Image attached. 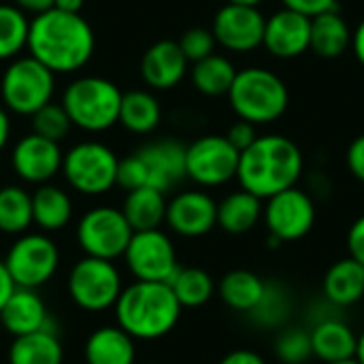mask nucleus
<instances>
[{
    "label": "nucleus",
    "mask_w": 364,
    "mask_h": 364,
    "mask_svg": "<svg viewBox=\"0 0 364 364\" xmlns=\"http://www.w3.org/2000/svg\"><path fill=\"white\" fill-rule=\"evenodd\" d=\"M94 47V30L81 13L49 9L34 15L30 21L28 51L53 75L83 68L90 62Z\"/></svg>",
    "instance_id": "f257e3e1"
},
{
    "label": "nucleus",
    "mask_w": 364,
    "mask_h": 364,
    "mask_svg": "<svg viewBox=\"0 0 364 364\" xmlns=\"http://www.w3.org/2000/svg\"><path fill=\"white\" fill-rule=\"evenodd\" d=\"M305 171L301 147L284 134H264L239 154L237 181L241 190L267 200L299 186Z\"/></svg>",
    "instance_id": "f03ea898"
},
{
    "label": "nucleus",
    "mask_w": 364,
    "mask_h": 364,
    "mask_svg": "<svg viewBox=\"0 0 364 364\" xmlns=\"http://www.w3.org/2000/svg\"><path fill=\"white\" fill-rule=\"evenodd\" d=\"M181 305L168 284L134 282L115 303L117 326L132 339L154 341L166 337L181 318Z\"/></svg>",
    "instance_id": "7ed1b4c3"
},
{
    "label": "nucleus",
    "mask_w": 364,
    "mask_h": 364,
    "mask_svg": "<svg viewBox=\"0 0 364 364\" xmlns=\"http://www.w3.org/2000/svg\"><path fill=\"white\" fill-rule=\"evenodd\" d=\"M226 96L237 117L254 126L277 122L290 105L286 81L277 73L262 66L237 70Z\"/></svg>",
    "instance_id": "20e7f679"
},
{
    "label": "nucleus",
    "mask_w": 364,
    "mask_h": 364,
    "mask_svg": "<svg viewBox=\"0 0 364 364\" xmlns=\"http://www.w3.org/2000/svg\"><path fill=\"white\" fill-rule=\"evenodd\" d=\"M119 87L113 81L94 75L75 79L62 96V107L73 126L87 132H102L115 126L119 122Z\"/></svg>",
    "instance_id": "39448f33"
},
{
    "label": "nucleus",
    "mask_w": 364,
    "mask_h": 364,
    "mask_svg": "<svg viewBox=\"0 0 364 364\" xmlns=\"http://www.w3.org/2000/svg\"><path fill=\"white\" fill-rule=\"evenodd\" d=\"M53 73L32 55L13 60L0 81V92L6 109L17 115H32L53 96Z\"/></svg>",
    "instance_id": "423d86ee"
},
{
    "label": "nucleus",
    "mask_w": 364,
    "mask_h": 364,
    "mask_svg": "<svg viewBox=\"0 0 364 364\" xmlns=\"http://www.w3.org/2000/svg\"><path fill=\"white\" fill-rule=\"evenodd\" d=\"M117 156L98 141H83L64 154L62 173L73 190L98 196L109 192L117 181Z\"/></svg>",
    "instance_id": "0eeeda50"
},
{
    "label": "nucleus",
    "mask_w": 364,
    "mask_h": 364,
    "mask_svg": "<svg viewBox=\"0 0 364 364\" xmlns=\"http://www.w3.org/2000/svg\"><path fill=\"white\" fill-rule=\"evenodd\" d=\"M122 290V275L113 260L85 256L68 275L70 299L85 311H105L115 307Z\"/></svg>",
    "instance_id": "6e6552de"
},
{
    "label": "nucleus",
    "mask_w": 364,
    "mask_h": 364,
    "mask_svg": "<svg viewBox=\"0 0 364 364\" xmlns=\"http://www.w3.org/2000/svg\"><path fill=\"white\" fill-rule=\"evenodd\" d=\"M316 218V198L299 186L267 198L262 211V220L267 224L269 235L279 239L282 243H294L305 239L314 230Z\"/></svg>",
    "instance_id": "1a4fd4ad"
},
{
    "label": "nucleus",
    "mask_w": 364,
    "mask_h": 364,
    "mask_svg": "<svg viewBox=\"0 0 364 364\" xmlns=\"http://www.w3.org/2000/svg\"><path fill=\"white\" fill-rule=\"evenodd\" d=\"M132 232L122 209L94 207L77 224V243L85 256L115 260L124 256Z\"/></svg>",
    "instance_id": "9d476101"
},
{
    "label": "nucleus",
    "mask_w": 364,
    "mask_h": 364,
    "mask_svg": "<svg viewBox=\"0 0 364 364\" xmlns=\"http://www.w3.org/2000/svg\"><path fill=\"white\" fill-rule=\"evenodd\" d=\"M239 149L222 134H205L186 147V175L203 186L218 188L237 179Z\"/></svg>",
    "instance_id": "9b49d317"
},
{
    "label": "nucleus",
    "mask_w": 364,
    "mask_h": 364,
    "mask_svg": "<svg viewBox=\"0 0 364 364\" xmlns=\"http://www.w3.org/2000/svg\"><path fill=\"white\" fill-rule=\"evenodd\" d=\"M60 264L58 245L45 235H23L19 237L6 258L4 267L17 288H41L47 284Z\"/></svg>",
    "instance_id": "f8f14e48"
},
{
    "label": "nucleus",
    "mask_w": 364,
    "mask_h": 364,
    "mask_svg": "<svg viewBox=\"0 0 364 364\" xmlns=\"http://www.w3.org/2000/svg\"><path fill=\"white\" fill-rule=\"evenodd\" d=\"M124 258L136 282L168 284L179 269L175 245L160 228L132 232Z\"/></svg>",
    "instance_id": "ddd939ff"
},
{
    "label": "nucleus",
    "mask_w": 364,
    "mask_h": 364,
    "mask_svg": "<svg viewBox=\"0 0 364 364\" xmlns=\"http://www.w3.org/2000/svg\"><path fill=\"white\" fill-rule=\"evenodd\" d=\"M267 17L258 6L226 2L213 17L211 32L215 43L235 53H250L262 47Z\"/></svg>",
    "instance_id": "4468645a"
},
{
    "label": "nucleus",
    "mask_w": 364,
    "mask_h": 364,
    "mask_svg": "<svg viewBox=\"0 0 364 364\" xmlns=\"http://www.w3.org/2000/svg\"><path fill=\"white\" fill-rule=\"evenodd\" d=\"M134 160L141 168L143 183L160 192H168L181 183L186 175V145L175 139H160L139 147Z\"/></svg>",
    "instance_id": "2eb2a0df"
},
{
    "label": "nucleus",
    "mask_w": 364,
    "mask_h": 364,
    "mask_svg": "<svg viewBox=\"0 0 364 364\" xmlns=\"http://www.w3.org/2000/svg\"><path fill=\"white\" fill-rule=\"evenodd\" d=\"M164 222L179 237H205L218 226V203L203 190L179 192L166 203Z\"/></svg>",
    "instance_id": "dca6fc26"
},
{
    "label": "nucleus",
    "mask_w": 364,
    "mask_h": 364,
    "mask_svg": "<svg viewBox=\"0 0 364 364\" xmlns=\"http://www.w3.org/2000/svg\"><path fill=\"white\" fill-rule=\"evenodd\" d=\"M311 41V17L292 11L279 9L264 21L262 47L277 60H294L309 51Z\"/></svg>",
    "instance_id": "f3484780"
},
{
    "label": "nucleus",
    "mask_w": 364,
    "mask_h": 364,
    "mask_svg": "<svg viewBox=\"0 0 364 364\" xmlns=\"http://www.w3.org/2000/svg\"><path fill=\"white\" fill-rule=\"evenodd\" d=\"M64 154L60 149V143L49 141L38 134H26L17 141L11 154L13 171L26 181L43 186L47 183L58 171H62Z\"/></svg>",
    "instance_id": "a211bd4d"
},
{
    "label": "nucleus",
    "mask_w": 364,
    "mask_h": 364,
    "mask_svg": "<svg viewBox=\"0 0 364 364\" xmlns=\"http://www.w3.org/2000/svg\"><path fill=\"white\" fill-rule=\"evenodd\" d=\"M186 73L188 60L177 41L154 43L141 60L143 81L154 90H171L179 85Z\"/></svg>",
    "instance_id": "6ab92c4d"
},
{
    "label": "nucleus",
    "mask_w": 364,
    "mask_h": 364,
    "mask_svg": "<svg viewBox=\"0 0 364 364\" xmlns=\"http://www.w3.org/2000/svg\"><path fill=\"white\" fill-rule=\"evenodd\" d=\"M309 335L314 358H318L322 364L356 358L358 335L341 316H326L318 320L309 328Z\"/></svg>",
    "instance_id": "aec40b11"
},
{
    "label": "nucleus",
    "mask_w": 364,
    "mask_h": 364,
    "mask_svg": "<svg viewBox=\"0 0 364 364\" xmlns=\"http://www.w3.org/2000/svg\"><path fill=\"white\" fill-rule=\"evenodd\" d=\"M0 322L9 335L21 337V335H30V333L49 328L47 326L49 314H47V307L36 290L15 286L13 294L6 299L4 307L0 309Z\"/></svg>",
    "instance_id": "412c9836"
},
{
    "label": "nucleus",
    "mask_w": 364,
    "mask_h": 364,
    "mask_svg": "<svg viewBox=\"0 0 364 364\" xmlns=\"http://www.w3.org/2000/svg\"><path fill=\"white\" fill-rule=\"evenodd\" d=\"M322 296L337 309H348L364 299V267L354 258H341L328 267L322 279Z\"/></svg>",
    "instance_id": "4be33fe9"
},
{
    "label": "nucleus",
    "mask_w": 364,
    "mask_h": 364,
    "mask_svg": "<svg viewBox=\"0 0 364 364\" xmlns=\"http://www.w3.org/2000/svg\"><path fill=\"white\" fill-rule=\"evenodd\" d=\"M352 32L348 19L337 9L324 11L311 17L309 49L324 60H337L352 47Z\"/></svg>",
    "instance_id": "5701e85b"
},
{
    "label": "nucleus",
    "mask_w": 364,
    "mask_h": 364,
    "mask_svg": "<svg viewBox=\"0 0 364 364\" xmlns=\"http://www.w3.org/2000/svg\"><path fill=\"white\" fill-rule=\"evenodd\" d=\"M87 364H134V339L119 326H100L85 341Z\"/></svg>",
    "instance_id": "b1692460"
},
{
    "label": "nucleus",
    "mask_w": 364,
    "mask_h": 364,
    "mask_svg": "<svg viewBox=\"0 0 364 364\" xmlns=\"http://www.w3.org/2000/svg\"><path fill=\"white\" fill-rule=\"evenodd\" d=\"M262 198L247 190H237L218 203V226L228 235H245L258 226L262 220Z\"/></svg>",
    "instance_id": "393cba45"
},
{
    "label": "nucleus",
    "mask_w": 364,
    "mask_h": 364,
    "mask_svg": "<svg viewBox=\"0 0 364 364\" xmlns=\"http://www.w3.org/2000/svg\"><path fill=\"white\" fill-rule=\"evenodd\" d=\"M122 213L134 232L160 228V224L166 218L164 192H160L156 188H147V186L130 190L126 200H124Z\"/></svg>",
    "instance_id": "a878e982"
},
{
    "label": "nucleus",
    "mask_w": 364,
    "mask_h": 364,
    "mask_svg": "<svg viewBox=\"0 0 364 364\" xmlns=\"http://www.w3.org/2000/svg\"><path fill=\"white\" fill-rule=\"evenodd\" d=\"M264 279L247 269L228 271L218 284V294L226 307L239 314H250L264 292Z\"/></svg>",
    "instance_id": "bb28decb"
},
{
    "label": "nucleus",
    "mask_w": 364,
    "mask_h": 364,
    "mask_svg": "<svg viewBox=\"0 0 364 364\" xmlns=\"http://www.w3.org/2000/svg\"><path fill=\"white\" fill-rule=\"evenodd\" d=\"M62 343L49 328L13 337L9 348V364H62Z\"/></svg>",
    "instance_id": "cd10ccee"
},
{
    "label": "nucleus",
    "mask_w": 364,
    "mask_h": 364,
    "mask_svg": "<svg viewBox=\"0 0 364 364\" xmlns=\"http://www.w3.org/2000/svg\"><path fill=\"white\" fill-rule=\"evenodd\" d=\"M73 203L70 196L51 183H43L32 194V222L43 230H60L70 222Z\"/></svg>",
    "instance_id": "c85d7f7f"
},
{
    "label": "nucleus",
    "mask_w": 364,
    "mask_h": 364,
    "mask_svg": "<svg viewBox=\"0 0 364 364\" xmlns=\"http://www.w3.org/2000/svg\"><path fill=\"white\" fill-rule=\"evenodd\" d=\"M160 119H162V109L154 94L145 90H132L122 94L119 124L126 130L134 134H147L158 128Z\"/></svg>",
    "instance_id": "c756f323"
},
{
    "label": "nucleus",
    "mask_w": 364,
    "mask_h": 364,
    "mask_svg": "<svg viewBox=\"0 0 364 364\" xmlns=\"http://www.w3.org/2000/svg\"><path fill=\"white\" fill-rule=\"evenodd\" d=\"M190 77H192V85L200 94L218 98V96L228 94V90L237 77V68L226 55L211 53L205 60H198L192 64Z\"/></svg>",
    "instance_id": "7c9ffc66"
},
{
    "label": "nucleus",
    "mask_w": 364,
    "mask_h": 364,
    "mask_svg": "<svg viewBox=\"0 0 364 364\" xmlns=\"http://www.w3.org/2000/svg\"><path fill=\"white\" fill-rule=\"evenodd\" d=\"M168 286L173 294L177 296L179 305L188 309L207 305L213 292L218 290L213 277L205 269H198V267H179L173 279L168 282Z\"/></svg>",
    "instance_id": "2f4dec72"
},
{
    "label": "nucleus",
    "mask_w": 364,
    "mask_h": 364,
    "mask_svg": "<svg viewBox=\"0 0 364 364\" xmlns=\"http://www.w3.org/2000/svg\"><path fill=\"white\" fill-rule=\"evenodd\" d=\"M290 314H292V296H290L288 288L282 282L271 279V282L264 284L262 299L258 301V305L247 316L260 328L277 331V328L286 326Z\"/></svg>",
    "instance_id": "473e14b6"
},
{
    "label": "nucleus",
    "mask_w": 364,
    "mask_h": 364,
    "mask_svg": "<svg viewBox=\"0 0 364 364\" xmlns=\"http://www.w3.org/2000/svg\"><path fill=\"white\" fill-rule=\"evenodd\" d=\"M32 224V194L17 186L0 188V230L21 235Z\"/></svg>",
    "instance_id": "72a5a7b5"
},
{
    "label": "nucleus",
    "mask_w": 364,
    "mask_h": 364,
    "mask_svg": "<svg viewBox=\"0 0 364 364\" xmlns=\"http://www.w3.org/2000/svg\"><path fill=\"white\" fill-rule=\"evenodd\" d=\"M30 21L19 6L0 2V60L15 58L28 47Z\"/></svg>",
    "instance_id": "f704fd0d"
},
{
    "label": "nucleus",
    "mask_w": 364,
    "mask_h": 364,
    "mask_svg": "<svg viewBox=\"0 0 364 364\" xmlns=\"http://www.w3.org/2000/svg\"><path fill=\"white\" fill-rule=\"evenodd\" d=\"M275 358L282 364H305L314 358L309 328L303 326H284L279 328L273 343Z\"/></svg>",
    "instance_id": "c9c22d12"
},
{
    "label": "nucleus",
    "mask_w": 364,
    "mask_h": 364,
    "mask_svg": "<svg viewBox=\"0 0 364 364\" xmlns=\"http://www.w3.org/2000/svg\"><path fill=\"white\" fill-rule=\"evenodd\" d=\"M30 117H32L34 134L45 136V139L55 141V143H60L68 134V130L73 126V122H70L68 113L64 111V107L62 105H53V102H47L45 107H41Z\"/></svg>",
    "instance_id": "e433bc0d"
},
{
    "label": "nucleus",
    "mask_w": 364,
    "mask_h": 364,
    "mask_svg": "<svg viewBox=\"0 0 364 364\" xmlns=\"http://www.w3.org/2000/svg\"><path fill=\"white\" fill-rule=\"evenodd\" d=\"M177 43H179V47H181L186 60L192 62V64L198 62V60H205V58L211 55V53H215L213 49H215V45H218L213 32H211L209 28H200V26L186 30Z\"/></svg>",
    "instance_id": "4c0bfd02"
},
{
    "label": "nucleus",
    "mask_w": 364,
    "mask_h": 364,
    "mask_svg": "<svg viewBox=\"0 0 364 364\" xmlns=\"http://www.w3.org/2000/svg\"><path fill=\"white\" fill-rule=\"evenodd\" d=\"M224 136L230 141V145H232L235 149L243 151V149H247V147L258 139V132H256V126H254V124H250V122H245V119H237V122L228 128V132H226Z\"/></svg>",
    "instance_id": "58836bf2"
},
{
    "label": "nucleus",
    "mask_w": 364,
    "mask_h": 364,
    "mask_svg": "<svg viewBox=\"0 0 364 364\" xmlns=\"http://www.w3.org/2000/svg\"><path fill=\"white\" fill-rule=\"evenodd\" d=\"M346 243H348V256L364 267V213L352 222Z\"/></svg>",
    "instance_id": "ea45409f"
},
{
    "label": "nucleus",
    "mask_w": 364,
    "mask_h": 364,
    "mask_svg": "<svg viewBox=\"0 0 364 364\" xmlns=\"http://www.w3.org/2000/svg\"><path fill=\"white\" fill-rule=\"evenodd\" d=\"M346 164H348V171L360 183H364V132L350 143V147L346 151Z\"/></svg>",
    "instance_id": "a19ab883"
},
{
    "label": "nucleus",
    "mask_w": 364,
    "mask_h": 364,
    "mask_svg": "<svg viewBox=\"0 0 364 364\" xmlns=\"http://www.w3.org/2000/svg\"><path fill=\"white\" fill-rule=\"evenodd\" d=\"M286 9L299 11L307 17H316L324 11L337 9V0H282Z\"/></svg>",
    "instance_id": "79ce46f5"
},
{
    "label": "nucleus",
    "mask_w": 364,
    "mask_h": 364,
    "mask_svg": "<svg viewBox=\"0 0 364 364\" xmlns=\"http://www.w3.org/2000/svg\"><path fill=\"white\" fill-rule=\"evenodd\" d=\"M220 364H267L264 363V358L258 354V352H254V350H235V352H230V354H226Z\"/></svg>",
    "instance_id": "37998d69"
},
{
    "label": "nucleus",
    "mask_w": 364,
    "mask_h": 364,
    "mask_svg": "<svg viewBox=\"0 0 364 364\" xmlns=\"http://www.w3.org/2000/svg\"><path fill=\"white\" fill-rule=\"evenodd\" d=\"M13 290H15V284H13V279L4 267V260H0V309L4 307L6 299L13 294Z\"/></svg>",
    "instance_id": "c03bdc74"
},
{
    "label": "nucleus",
    "mask_w": 364,
    "mask_h": 364,
    "mask_svg": "<svg viewBox=\"0 0 364 364\" xmlns=\"http://www.w3.org/2000/svg\"><path fill=\"white\" fill-rule=\"evenodd\" d=\"M352 51H354L358 64L364 68V17L356 26V30L352 32Z\"/></svg>",
    "instance_id": "a18cd8bd"
},
{
    "label": "nucleus",
    "mask_w": 364,
    "mask_h": 364,
    "mask_svg": "<svg viewBox=\"0 0 364 364\" xmlns=\"http://www.w3.org/2000/svg\"><path fill=\"white\" fill-rule=\"evenodd\" d=\"M15 6H19L21 11H30V13L38 15V13L53 9V0H15Z\"/></svg>",
    "instance_id": "49530a36"
},
{
    "label": "nucleus",
    "mask_w": 364,
    "mask_h": 364,
    "mask_svg": "<svg viewBox=\"0 0 364 364\" xmlns=\"http://www.w3.org/2000/svg\"><path fill=\"white\" fill-rule=\"evenodd\" d=\"M85 0H53V9L64 13H81Z\"/></svg>",
    "instance_id": "de8ad7c7"
},
{
    "label": "nucleus",
    "mask_w": 364,
    "mask_h": 364,
    "mask_svg": "<svg viewBox=\"0 0 364 364\" xmlns=\"http://www.w3.org/2000/svg\"><path fill=\"white\" fill-rule=\"evenodd\" d=\"M9 136H11V119H9L6 111L0 107V151L4 149Z\"/></svg>",
    "instance_id": "09e8293b"
},
{
    "label": "nucleus",
    "mask_w": 364,
    "mask_h": 364,
    "mask_svg": "<svg viewBox=\"0 0 364 364\" xmlns=\"http://www.w3.org/2000/svg\"><path fill=\"white\" fill-rule=\"evenodd\" d=\"M356 360L364 364V331L358 333V346H356Z\"/></svg>",
    "instance_id": "8fccbe9b"
},
{
    "label": "nucleus",
    "mask_w": 364,
    "mask_h": 364,
    "mask_svg": "<svg viewBox=\"0 0 364 364\" xmlns=\"http://www.w3.org/2000/svg\"><path fill=\"white\" fill-rule=\"evenodd\" d=\"M228 2H235V4H247V6H260L264 0H228Z\"/></svg>",
    "instance_id": "3c124183"
},
{
    "label": "nucleus",
    "mask_w": 364,
    "mask_h": 364,
    "mask_svg": "<svg viewBox=\"0 0 364 364\" xmlns=\"http://www.w3.org/2000/svg\"><path fill=\"white\" fill-rule=\"evenodd\" d=\"M324 364H360L356 358H348V360H339V363H324Z\"/></svg>",
    "instance_id": "603ef678"
},
{
    "label": "nucleus",
    "mask_w": 364,
    "mask_h": 364,
    "mask_svg": "<svg viewBox=\"0 0 364 364\" xmlns=\"http://www.w3.org/2000/svg\"><path fill=\"white\" fill-rule=\"evenodd\" d=\"M147 364H160V363H147Z\"/></svg>",
    "instance_id": "864d4df0"
}]
</instances>
